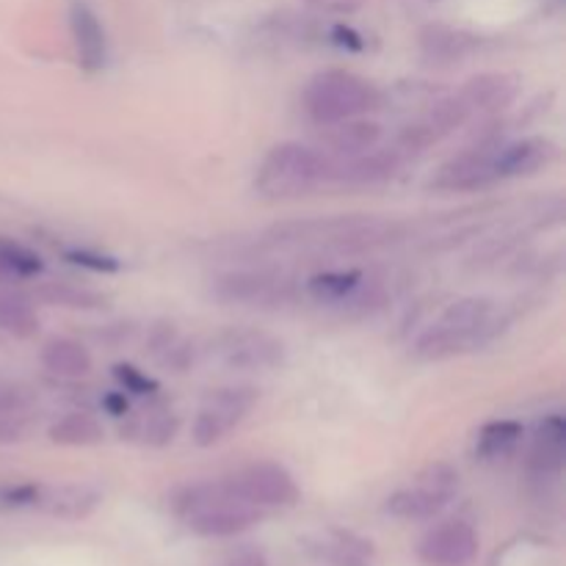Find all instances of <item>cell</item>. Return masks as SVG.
Instances as JSON below:
<instances>
[{
    "instance_id": "obj_17",
    "label": "cell",
    "mask_w": 566,
    "mask_h": 566,
    "mask_svg": "<svg viewBox=\"0 0 566 566\" xmlns=\"http://www.w3.org/2000/svg\"><path fill=\"white\" fill-rule=\"evenodd\" d=\"M103 503V492L92 484H53L39 492L36 509L55 520H86Z\"/></svg>"
},
{
    "instance_id": "obj_29",
    "label": "cell",
    "mask_w": 566,
    "mask_h": 566,
    "mask_svg": "<svg viewBox=\"0 0 566 566\" xmlns=\"http://www.w3.org/2000/svg\"><path fill=\"white\" fill-rule=\"evenodd\" d=\"M36 298H42L48 307L81 310V313H94V310L108 307V298L92 287L72 285V282H44L36 287Z\"/></svg>"
},
{
    "instance_id": "obj_18",
    "label": "cell",
    "mask_w": 566,
    "mask_h": 566,
    "mask_svg": "<svg viewBox=\"0 0 566 566\" xmlns=\"http://www.w3.org/2000/svg\"><path fill=\"white\" fill-rule=\"evenodd\" d=\"M566 448V426L562 415H551L539 423L534 434V446L528 453V470L534 479L551 481L562 473Z\"/></svg>"
},
{
    "instance_id": "obj_26",
    "label": "cell",
    "mask_w": 566,
    "mask_h": 566,
    "mask_svg": "<svg viewBox=\"0 0 566 566\" xmlns=\"http://www.w3.org/2000/svg\"><path fill=\"white\" fill-rule=\"evenodd\" d=\"M125 434L147 448H166L180 434V415L171 409H149V412L133 418L127 431L122 429V437Z\"/></svg>"
},
{
    "instance_id": "obj_5",
    "label": "cell",
    "mask_w": 566,
    "mask_h": 566,
    "mask_svg": "<svg viewBox=\"0 0 566 566\" xmlns=\"http://www.w3.org/2000/svg\"><path fill=\"white\" fill-rule=\"evenodd\" d=\"M210 296L221 304L238 307L280 310L296 298V282L271 269H238L216 276Z\"/></svg>"
},
{
    "instance_id": "obj_31",
    "label": "cell",
    "mask_w": 566,
    "mask_h": 566,
    "mask_svg": "<svg viewBox=\"0 0 566 566\" xmlns=\"http://www.w3.org/2000/svg\"><path fill=\"white\" fill-rule=\"evenodd\" d=\"M0 332L17 337V340H28L36 335L39 315L33 304L17 293L0 291Z\"/></svg>"
},
{
    "instance_id": "obj_38",
    "label": "cell",
    "mask_w": 566,
    "mask_h": 566,
    "mask_svg": "<svg viewBox=\"0 0 566 566\" xmlns=\"http://www.w3.org/2000/svg\"><path fill=\"white\" fill-rule=\"evenodd\" d=\"M103 409L108 415H114V418H122V415H127L130 403H127L125 392L114 390V392H105V396H103Z\"/></svg>"
},
{
    "instance_id": "obj_22",
    "label": "cell",
    "mask_w": 566,
    "mask_h": 566,
    "mask_svg": "<svg viewBox=\"0 0 566 566\" xmlns=\"http://www.w3.org/2000/svg\"><path fill=\"white\" fill-rule=\"evenodd\" d=\"M479 346H484L479 337L464 335V332L451 329V326L431 324L429 329L415 340L412 357L420 359V363H442V359L459 357V354H468Z\"/></svg>"
},
{
    "instance_id": "obj_8",
    "label": "cell",
    "mask_w": 566,
    "mask_h": 566,
    "mask_svg": "<svg viewBox=\"0 0 566 566\" xmlns=\"http://www.w3.org/2000/svg\"><path fill=\"white\" fill-rule=\"evenodd\" d=\"M260 401L258 387L249 385H230L219 387V390L210 392L208 398L199 407L197 418L191 426V440L199 448H213L221 440H227L235 426H241L249 418L254 407Z\"/></svg>"
},
{
    "instance_id": "obj_34",
    "label": "cell",
    "mask_w": 566,
    "mask_h": 566,
    "mask_svg": "<svg viewBox=\"0 0 566 566\" xmlns=\"http://www.w3.org/2000/svg\"><path fill=\"white\" fill-rule=\"evenodd\" d=\"M31 434V412H0V446H17Z\"/></svg>"
},
{
    "instance_id": "obj_3",
    "label": "cell",
    "mask_w": 566,
    "mask_h": 566,
    "mask_svg": "<svg viewBox=\"0 0 566 566\" xmlns=\"http://www.w3.org/2000/svg\"><path fill=\"white\" fill-rule=\"evenodd\" d=\"M337 158L302 142H282L265 153L254 175V191L265 199L307 197L335 182Z\"/></svg>"
},
{
    "instance_id": "obj_12",
    "label": "cell",
    "mask_w": 566,
    "mask_h": 566,
    "mask_svg": "<svg viewBox=\"0 0 566 566\" xmlns=\"http://www.w3.org/2000/svg\"><path fill=\"white\" fill-rule=\"evenodd\" d=\"M479 531L464 520L434 525L418 545V556L426 566H470L479 558Z\"/></svg>"
},
{
    "instance_id": "obj_35",
    "label": "cell",
    "mask_w": 566,
    "mask_h": 566,
    "mask_svg": "<svg viewBox=\"0 0 566 566\" xmlns=\"http://www.w3.org/2000/svg\"><path fill=\"white\" fill-rule=\"evenodd\" d=\"M42 484H17V486H0V506L6 509H28L36 506Z\"/></svg>"
},
{
    "instance_id": "obj_10",
    "label": "cell",
    "mask_w": 566,
    "mask_h": 566,
    "mask_svg": "<svg viewBox=\"0 0 566 566\" xmlns=\"http://www.w3.org/2000/svg\"><path fill=\"white\" fill-rule=\"evenodd\" d=\"M501 144V136L492 133V136L475 142L473 147L462 149L437 169V175L429 180V188H434V191H481V188H490L492 182H497L495 153Z\"/></svg>"
},
{
    "instance_id": "obj_32",
    "label": "cell",
    "mask_w": 566,
    "mask_h": 566,
    "mask_svg": "<svg viewBox=\"0 0 566 566\" xmlns=\"http://www.w3.org/2000/svg\"><path fill=\"white\" fill-rule=\"evenodd\" d=\"M114 379L119 381L122 390L130 392V396H155L160 390V385L155 379H149L144 370H138L136 365L119 363L114 365Z\"/></svg>"
},
{
    "instance_id": "obj_6",
    "label": "cell",
    "mask_w": 566,
    "mask_h": 566,
    "mask_svg": "<svg viewBox=\"0 0 566 566\" xmlns=\"http://www.w3.org/2000/svg\"><path fill=\"white\" fill-rule=\"evenodd\" d=\"M459 495V470L448 462H434L415 479L412 486L392 492L385 509L398 520H431L446 512Z\"/></svg>"
},
{
    "instance_id": "obj_21",
    "label": "cell",
    "mask_w": 566,
    "mask_h": 566,
    "mask_svg": "<svg viewBox=\"0 0 566 566\" xmlns=\"http://www.w3.org/2000/svg\"><path fill=\"white\" fill-rule=\"evenodd\" d=\"M381 138H385V127L376 119L368 116H354V119L337 122L329 125L324 133V144L340 158H354V155H363L368 149L379 147Z\"/></svg>"
},
{
    "instance_id": "obj_16",
    "label": "cell",
    "mask_w": 566,
    "mask_h": 566,
    "mask_svg": "<svg viewBox=\"0 0 566 566\" xmlns=\"http://www.w3.org/2000/svg\"><path fill=\"white\" fill-rule=\"evenodd\" d=\"M459 97L468 103V108L475 114H497V111L509 108L520 94V81L509 72H481L473 75L462 88Z\"/></svg>"
},
{
    "instance_id": "obj_37",
    "label": "cell",
    "mask_w": 566,
    "mask_h": 566,
    "mask_svg": "<svg viewBox=\"0 0 566 566\" xmlns=\"http://www.w3.org/2000/svg\"><path fill=\"white\" fill-rule=\"evenodd\" d=\"M332 39H335V44H340V48H348V50H363L365 42L363 36H359L354 28L348 25H335L332 28Z\"/></svg>"
},
{
    "instance_id": "obj_7",
    "label": "cell",
    "mask_w": 566,
    "mask_h": 566,
    "mask_svg": "<svg viewBox=\"0 0 566 566\" xmlns=\"http://www.w3.org/2000/svg\"><path fill=\"white\" fill-rule=\"evenodd\" d=\"M208 354L230 370H276L285 365L287 348L276 335L252 326H230L213 335Z\"/></svg>"
},
{
    "instance_id": "obj_4",
    "label": "cell",
    "mask_w": 566,
    "mask_h": 566,
    "mask_svg": "<svg viewBox=\"0 0 566 566\" xmlns=\"http://www.w3.org/2000/svg\"><path fill=\"white\" fill-rule=\"evenodd\" d=\"M385 105V94L368 77L348 70H324L304 92V111L318 127L368 116Z\"/></svg>"
},
{
    "instance_id": "obj_19",
    "label": "cell",
    "mask_w": 566,
    "mask_h": 566,
    "mask_svg": "<svg viewBox=\"0 0 566 566\" xmlns=\"http://www.w3.org/2000/svg\"><path fill=\"white\" fill-rule=\"evenodd\" d=\"M310 551H313V556L318 558V562L329 566H374L376 558L374 542L354 534V531L343 528H335L329 531V534L318 536Z\"/></svg>"
},
{
    "instance_id": "obj_15",
    "label": "cell",
    "mask_w": 566,
    "mask_h": 566,
    "mask_svg": "<svg viewBox=\"0 0 566 566\" xmlns=\"http://www.w3.org/2000/svg\"><path fill=\"white\" fill-rule=\"evenodd\" d=\"M558 147L545 136L517 138V142L501 144L495 153V175L497 180H512V177L534 175L545 169L556 158Z\"/></svg>"
},
{
    "instance_id": "obj_36",
    "label": "cell",
    "mask_w": 566,
    "mask_h": 566,
    "mask_svg": "<svg viewBox=\"0 0 566 566\" xmlns=\"http://www.w3.org/2000/svg\"><path fill=\"white\" fill-rule=\"evenodd\" d=\"M219 566H269V558H265V553L260 551V547L247 545L238 547L235 553H230Z\"/></svg>"
},
{
    "instance_id": "obj_33",
    "label": "cell",
    "mask_w": 566,
    "mask_h": 566,
    "mask_svg": "<svg viewBox=\"0 0 566 566\" xmlns=\"http://www.w3.org/2000/svg\"><path fill=\"white\" fill-rule=\"evenodd\" d=\"M64 258L70 260V263L81 265V269L97 271V274H114V271L122 269L119 260L111 258V254L94 252V249H66Z\"/></svg>"
},
{
    "instance_id": "obj_13",
    "label": "cell",
    "mask_w": 566,
    "mask_h": 566,
    "mask_svg": "<svg viewBox=\"0 0 566 566\" xmlns=\"http://www.w3.org/2000/svg\"><path fill=\"white\" fill-rule=\"evenodd\" d=\"M70 33L75 44L77 64L86 72H99L108 64V39L99 22L97 11L86 0H72L70 6Z\"/></svg>"
},
{
    "instance_id": "obj_14",
    "label": "cell",
    "mask_w": 566,
    "mask_h": 566,
    "mask_svg": "<svg viewBox=\"0 0 566 566\" xmlns=\"http://www.w3.org/2000/svg\"><path fill=\"white\" fill-rule=\"evenodd\" d=\"M407 164V155L396 147L387 149H368L354 158L337 160L335 166V182L343 186H376V182H387L398 175Z\"/></svg>"
},
{
    "instance_id": "obj_30",
    "label": "cell",
    "mask_w": 566,
    "mask_h": 566,
    "mask_svg": "<svg viewBox=\"0 0 566 566\" xmlns=\"http://www.w3.org/2000/svg\"><path fill=\"white\" fill-rule=\"evenodd\" d=\"M523 437L525 429L517 420H492L475 437V457L484 459V462L506 459L523 442Z\"/></svg>"
},
{
    "instance_id": "obj_25",
    "label": "cell",
    "mask_w": 566,
    "mask_h": 566,
    "mask_svg": "<svg viewBox=\"0 0 566 566\" xmlns=\"http://www.w3.org/2000/svg\"><path fill=\"white\" fill-rule=\"evenodd\" d=\"M363 269H329L321 271V274L310 276L307 280V296L315 298L318 304H332V307H340L343 302L354 296L359 285L365 282Z\"/></svg>"
},
{
    "instance_id": "obj_20",
    "label": "cell",
    "mask_w": 566,
    "mask_h": 566,
    "mask_svg": "<svg viewBox=\"0 0 566 566\" xmlns=\"http://www.w3.org/2000/svg\"><path fill=\"white\" fill-rule=\"evenodd\" d=\"M437 324L451 326L464 335L479 337L481 343L495 335V302L486 296H462L446 307V313L437 318Z\"/></svg>"
},
{
    "instance_id": "obj_11",
    "label": "cell",
    "mask_w": 566,
    "mask_h": 566,
    "mask_svg": "<svg viewBox=\"0 0 566 566\" xmlns=\"http://www.w3.org/2000/svg\"><path fill=\"white\" fill-rule=\"evenodd\" d=\"M470 116H473V111L468 108V103H464L459 94L440 97L431 103L429 111H423L418 119L409 122V125L398 133V138L392 147L401 149L407 158L415 153H426L429 147L440 144L442 138H448L451 133H457L462 125H468Z\"/></svg>"
},
{
    "instance_id": "obj_28",
    "label": "cell",
    "mask_w": 566,
    "mask_h": 566,
    "mask_svg": "<svg viewBox=\"0 0 566 566\" xmlns=\"http://www.w3.org/2000/svg\"><path fill=\"white\" fill-rule=\"evenodd\" d=\"M44 274V260L25 243L0 235V287L36 280Z\"/></svg>"
},
{
    "instance_id": "obj_23",
    "label": "cell",
    "mask_w": 566,
    "mask_h": 566,
    "mask_svg": "<svg viewBox=\"0 0 566 566\" xmlns=\"http://www.w3.org/2000/svg\"><path fill=\"white\" fill-rule=\"evenodd\" d=\"M42 365L59 379H83L92 374V352L75 337H53L42 348Z\"/></svg>"
},
{
    "instance_id": "obj_2",
    "label": "cell",
    "mask_w": 566,
    "mask_h": 566,
    "mask_svg": "<svg viewBox=\"0 0 566 566\" xmlns=\"http://www.w3.org/2000/svg\"><path fill=\"white\" fill-rule=\"evenodd\" d=\"M171 509L193 534L208 536V539L243 534L263 517V512L241 501L224 479L182 486L171 497Z\"/></svg>"
},
{
    "instance_id": "obj_27",
    "label": "cell",
    "mask_w": 566,
    "mask_h": 566,
    "mask_svg": "<svg viewBox=\"0 0 566 566\" xmlns=\"http://www.w3.org/2000/svg\"><path fill=\"white\" fill-rule=\"evenodd\" d=\"M48 437L53 446L92 448L103 442L105 429L92 412H81V409H75V412H66L64 418L55 420V423L48 429Z\"/></svg>"
},
{
    "instance_id": "obj_1",
    "label": "cell",
    "mask_w": 566,
    "mask_h": 566,
    "mask_svg": "<svg viewBox=\"0 0 566 566\" xmlns=\"http://www.w3.org/2000/svg\"><path fill=\"white\" fill-rule=\"evenodd\" d=\"M407 235V224L370 213L315 216V219L282 221L265 230L263 243L271 249H310L329 254H363L390 247Z\"/></svg>"
},
{
    "instance_id": "obj_24",
    "label": "cell",
    "mask_w": 566,
    "mask_h": 566,
    "mask_svg": "<svg viewBox=\"0 0 566 566\" xmlns=\"http://www.w3.org/2000/svg\"><path fill=\"white\" fill-rule=\"evenodd\" d=\"M420 48H423L426 59H431L434 64H451V61L473 53L479 48V36L437 22V25H426L420 31Z\"/></svg>"
},
{
    "instance_id": "obj_9",
    "label": "cell",
    "mask_w": 566,
    "mask_h": 566,
    "mask_svg": "<svg viewBox=\"0 0 566 566\" xmlns=\"http://www.w3.org/2000/svg\"><path fill=\"white\" fill-rule=\"evenodd\" d=\"M227 486L235 492L241 501L254 509H291L296 506L302 490L291 470L280 462H252L243 464L232 475H227Z\"/></svg>"
}]
</instances>
